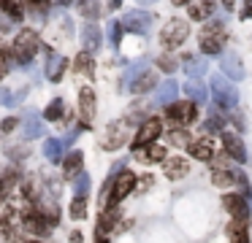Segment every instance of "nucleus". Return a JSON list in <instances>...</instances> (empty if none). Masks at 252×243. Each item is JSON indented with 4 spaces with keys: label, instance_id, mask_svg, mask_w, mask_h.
<instances>
[{
    "label": "nucleus",
    "instance_id": "f257e3e1",
    "mask_svg": "<svg viewBox=\"0 0 252 243\" xmlns=\"http://www.w3.org/2000/svg\"><path fill=\"white\" fill-rule=\"evenodd\" d=\"M38 49H41L38 32H35V30H22L17 35V41H14L11 52H8L6 57L8 59H17V62H30V59L38 54Z\"/></svg>",
    "mask_w": 252,
    "mask_h": 243
},
{
    "label": "nucleus",
    "instance_id": "f03ea898",
    "mask_svg": "<svg viewBox=\"0 0 252 243\" xmlns=\"http://www.w3.org/2000/svg\"><path fill=\"white\" fill-rule=\"evenodd\" d=\"M225 16H217V19L206 22L201 30V52L206 54H220L225 46Z\"/></svg>",
    "mask_w": 252,
    "mask_h": 243
},
{
    "label": "nucleus",
    "instance_id": "7ed1b4c3",
    "mask_svg": "<svg viewBox=\"0 0 252 243\" xmlns=\"http://www.w3.org/2000/svg\"><path fill=\"white\" fill-rule=\"evenodd\" d=\"M130 130H133V119H120V122L109 124V130L100 138V149H106V151L122 149L127 143V138H130Z\"/></svg>",
    "mask_w": 252,
    "mask_h": 243
},
{
    "label": "nucleus",
    "instance_id": "20e7f679",
    "mask_svg": "<svg viewBox=\"0 0 252 243\" xmlns=\"http://www.w3.org/2000/svg\"><path fill=\"white\" fill-rule=\"evenodd\" d=\"M136 187H138V178L133 176L130 170H122L120 176H117V181L111 184V187H106L109 189V192H106V205H120Z\"/></svg>",
    "mask_w": 252,
    "mask_h": 243
},
{
    "label": "nucleus",
    "instance_id": "39448f33",
    "mask_svg": "<svg viewBox=\"0 0 252 243\" xmlns=\"http://www.w3.org/2000/svg\"><path fill=\"white\" fill-rule=\"evenodd\" d=\"M187 35H190V27H187V22L171 19L168 25L160 30V43H163L165 49H176V46H182V43L187 41Z\"/></svg>",
    "mask_w": 252,
    "mask_h": 243
},
{
    "label": "nucleus",
    "instance_id": "423d86ee",
    "mask_svg": "<svg viewBox=\"0 0 252 243\" xmlns=\"http://www.w3.org/2000/svg\"><path fill=\"white\" fill-rule=\"evenodd\" d=\"M160 133H163V119L160 116H149L147 122L138 127L136 138H133V151L144 149V146L155 143V138H160Z\"/></svg>",
    "mask_w": 252,
    "mask_h": 243
},
{
    "label": "nucleus",
    "instance_id": "0eeeda50",
    "mask_svg": "<svg viewBox=\"0 0 252 243\" xmlns=\"http://www.w3.org/2000/svg\"><path fill=\"white\" fill-rule=\"evenodd\" d=\"M212 92H214V100H217L220 108H233L236 100H239V92L222 79V76H214L212 81Z\"/></svg>",
    "mask_w": 252,
    "mask_h": 243
},
{
    "label": "nucleus",
    "instance_id": "6e6552de",
    "mask_svg": "<svg viewBox=\"0 0 252 243\" xmlns=\"http://www.w3.org/2000/svg\"><path fill=\"white\" fill-rule=\"evenodd\" d=\"M165 116L171 119L174 124H190L198 119V108L192 100H185V103H171L168 111H165Z\"/></svg>",
    "mask_w": 252,
    "mask_h": 243
},
{
    "label": "nucleus",
    "instance_id": "1a4fd4ad",
    "mask_svg": "<svg viewBox=\"0 0 252 243\" xmlns=\"http://www.w3.org/2000/svg\"><path fill=\"white\" fill-rule=\"evenodd\" d=\"M222 208L230 214V219H250V203L244 194H225Z\"/></svg>",
    "mask_w": 252,
    "mask_h": 243
},
{
    "label": "nucleus",
    "instance_id": "9d476101",
    "mask_svg": "<svg viewBox=\"0 0 252 243\" xmlns=\"http://www.w3.org/2000/svg\"><path fill=\"white\" fill-rule=\"evenodd\" d=\"M225 235L230 243H250V219H230L225 224Z\"/></svg>",
    "mask_w": 252,
    "mask_h": 243
},
{
    "label": "nucleus",
    "instance_id": "9b49d317",
    "mask_svg": "<svg viewBox=\"0 0 252 243\" xmlns=\"http://www.w3.org/2000/svg\"><path fill=\"white\" fill-rule=\"evenodd\" d=\"M122 25H125V30L136 32V35H144L149 30V25H152V14H147V11H130Z\"/></svg>",
    "mask_w": 252,
    "mask_h": 243
},
{
    "label": "nucleus",
    "instance_id": "f8f14e48",
    "mask_svg": "<svg viewBox=\"0 0 252 243\" xmlns=\"http://www.w3.org/2000/svg\"><path fill=\"white\" fill-rule=\"evenodd\" d=\"M187 151H190L192 160H201V162H212V160H214V146H212V140H209V138H195V140H190Z\"/></svg>",
    "mask_w": 252,
    "mask_h": 243
},
{
    "label": "nucleus",
    "instance_id": "ddd939ff",
    "mask_svg": "<svg viewBox=\"0 0 252 243\" xmlns=\"http://www.w3.org/2000/svg\"><path fill=\"white\" fill-rule=\"evenodd\" d=\"M117 221H120V205H106L98 216V235L117 230Z\"/></svg>",
    "mask_w": 252,
    "mask_h": 243
},
{
    "label": "nucleus",
    "instance_id": "4468645a",
    "mask_svg": "<svg viewBox=\"0 0 252 243\" xmlns=\"http://www.w3.org/2000/svg\"><path fill=\"white\" fill-rule=\"evenodd\" d=\"M212 184L214 187H233V184H241L244 187L247 184V178H244V173H239V170H212Z\"/></svg>",
    "mask_w": 252,
    "mask_h": 243
},
{
    "label": "nucleus",
    "instance_id": "2eb2a0df",
    "mask_svg": "<svg viewBox=\"0 0 252 243\" xmlns=\"http://www.w3.org/2000/svg\"><path fill=\"white\" fill-rule=\"evenodd\" d=\"M187 170H190V165H187V160H182V157H168V160L163 162V173L171 181H179L182 176H187Z\"/></svg>",
    "mask_w": 252,
    "mask_h": 243
},
{
    "label": "nucleus",
    "instance_id": "dca6fc26",
    "mask_svg": "<svg viewBox=\"0 0 252 243\" xmlns=\"http://www.w3.org/2000/svg\"><path fill=\"white\" fill-rule=\"evenodd\" d=\"M79 111H82L84 124L93 122V116H95V92L90 89V86H84V89L79 92Z\"/></svg>",
    "mask_w": 252,
    "mask_h": 243
},
{
    "label": "nucleus",
    "instance_id": "f3484780",
    "mask_svg": "<svg viewBox=\"0 0 252 243\" xmlns=\"http://www.w3.org/2000/svg\"><path fill=\"white\" fill-rule=\"evenodd\" d=\"M100 43H103V35H100L98 25H87V27H82V46H84V52H90V54L98 52Z\"/></svg>",
    "mask_w": 252,
    "mask_h": 243
},
{
    "label": "nucleus",
    "instance_id": "a211bd4d",
    "mask_svg": "<svg viewBox=\"0 0 252 243\" xmlns=\"http://www.w3.org/2000/svg\"><path fill=\"white\" fill-rule=\"evenodd\" d=\"M220 68H222V73L228 76V79H236V81H239L241 76H244V68H241V59L236 57L233 52H225V57L220 59Z\"/></svg>",
    "mask_w": 252,
    "mask_h": 243
},
{
    "label": "nucleus",
    "instance_id": "6ab92c4d",
    "mask_svg": "<svg viewBox=\"0 0 252 243\" xmlns=\"http://www.w3.org/2000/svg\"><path fill=\"white\" fill-rule=\"evenodd\" d=\"M222 146H225V151H228V154L233 157L236 162H244L247 151H244V143H241L239 135H233V133H222Z\"/></svg>",
    "mask_w": 252,
    "mask_h": 243
},
{
    "label": "nucleus",
    "instance_id": "aec40b11",
    "mask_svg": "<svg viewBox=\"0 0 252 243\" xmlns=\"http://www.w3.org/2000/svg\"><path fill=\"white\" fill-rule=\"evenodd\" d=\"M136 160L138 162H165L168 157H165V146L149 143V146H144V149L136 151Z\"/></svg>",
    "mask_w": 252,
    "mask_h": 243
},
{
    "label": "nucleus",
    "instance_id": "412c9836",
    "mask_svg": "<svg viewBox=\"0 0 252 243\" xmlns=\"http://www.w3.org/2000/svg\"><path fill=\"white\" fill-rule=\"evenodd\" d=\"M65 68H68V59L63 57V54L52 52L49 62H46V76H49V81H60L63 73H65Z\"/></svg>",
    "mask_w": 252,
    "mask_h": 243
},
{
    "label": "nucleus",
    "instance_id": "4be33fe9",
    "mask_svg": "<svg viewBox=\"0 0 252 243\" xmlns=\"http://www.w3.org/2000/svg\"><path fill=\"white\" fill-rule=\"evenodd\" d=\"M214 5H217V0H192L190 3V19H195V22L209 19V16L214 14Z\"/></svg>",
    "mask_w": 252,
    "mask_h": 243
},
{
    "label": "nucleus",
    "instance_id": "5701e85b",
    "mask_svg": "<svg viewBox=\"0 0 252 243\" xmlns=\"http://www.w3.org/2000/svg\"><path fill=\"white\" fill-rule=\"evenodd\" d=\"M63 162H65V165H63V170H65V178L82 176V165H84V154H82V151H71V154H68Z\"/></svg>",
    "mask_w": 252,
    "mask_h": 243
},
{
    "label": "nucleus",
    "instance_id": "b1692460",
    "mask_svg": "<svg viewBox=\"0 0 252 243\" xmlns=\"http://www.w3.org/2000/svg\"><path fill=\"white\" fill-rule=\"evenodd\" d=\"M206 62H203V57H198V54H185V73L190 76V79H201L203 73H206Z\"/></svg>",
    "mask_w": 252,
    "mask_h": 243
},
{
    "label": "nucleus",
    "instance_id": "393cba45",
    "mask_svg": "<svg viewBox=\"0 0 252 243\" xmlns=\"http://www.w3.org/2000/svg\"><path fill=\"white\" fill-rule=\"evenodd\" d=\"M0 11H3L11 22H19L25 16V3L22 0H0Z\"/></svg>",
    "mask_w": 252,
    "mask_h": 243
},
{
    "label": "nucleus",
    "instance_id": "a878e982",
    "mask_svg": "<svg viewBox=\"0 0 252 243\" xmlns=\"http://www.w3.org/2000/svg\"><path fill=\"white\" fill-rule=\"evenodd\" d=\"M19 184V173H17V167H6V170L0 173V189H3V192H11L14 187H17Z\"/></svg>",
    "mask_w": 252,
    "mask_h": 243
},
{
    "label": "nucleus",
    "instance_id": "bb28decb",
    "mask_svg": "<svg viewBox=\"0 0 252 243\" xmlns=\"http://www.w3.org/2000/svg\"><path fill=\"white\" fill-rule=\"evenodd\" d=\"M79 14L84 19H98L100 16V0H79Z\"/></svg>",
    "mask_w": 252,
    "mask_h": 243
},
{
    "label": "nucleus",
    "instance_id": "cd10ccee",
    "mask_svg": "<svg viewBox=\"0 0 252 243\" xmlns=\"http://www.w3.org/2000/svg\"><path fill=\"white\" fill-rule=\"evenodd\" d=\"M176 89H179V86H176V81H163V86L158 89V103H160V106H171Z\"/></svg>",
    "mask_w": 252,
    "mask_h": 243
},
{
    "label": "nucleus",
    "instance_id": "c85d7f7f",
    "mask_svg": "<svg viewBox=\"0 0 252 243\" xmlns=\"http://www.w3.org/2000/svg\"><path fill=\"white\" fill-rule=\"evenodd\" d=\"M73 68H76L79 73H84V76H93V70H95L93 54H90V52H82L76 59H73Z\"/></svg>",
    "mask_w": 252,
    "mask_h": 243
},
{
    "label": "nucleus",
    "instance_id": "c756f323",
    "mask_svg": "<svg viewBox=\"0 0 252 243\" xmlns=\"http://www.w3.org/2000/svg\"><path fill=\"white\" fill-rule=\"evenodd\" d=\"M44 154L49 157V162H60V160H63V140L49 138V140L44 143Z\"/></svg>",
    "mask_w": 252,
    "mask_h": 243
},
{
    "label": "nucleus",
    "instance_id": "7c9ffc66",
    "mask_svg": "<svg viewBox=\"0 0 252 243\" xmlns=\"http://www.w3.org/2000/svg\"><path fill=\"white\" fill-rule=\"evenodd\" d=\"M71 216H73V219H84V216H87V194H73Z\"/></svg>",
    "mask_w": 252,
    "mask_h": 243
},
{
    "label": "nucleus",
    "instance_id": "2f4dec72",
    "mask_svg": "<svg viewBox=\"0 0 252 243\" xmlns=\"http://www.w3.org/2000/svg\"><path fill=\"white\" fill-rule=\"evenodd\" d=\"M155 81H158V76H155V73H141V79L133 84V92H136V95H144V92H149L155 86Z\"/></svg>",
    "mask_w": 252,
    "mask_h": 243
},
{
    "label": "nucleus",
    "instance_id": "473e14b6",
    "mask_svg": "<svg viewBox=\"0 0 252 243\" xmlns=\"http://www.w3.org/2000/svg\"><path fill=\"white\" fill-rule=\"evenodd\" d=\"M185 92L190 95V100L192 103H206V86H201V84H195V81H190V84L185 86Z\"/></svg>",
    "mask_w": 252,
    "mask_h": 243
},
{
    "label": "nucleus",
    "instance_id": "72a5a7b5",
    "mask_svg": "<svg viewBox=\"0 0 252 243\" xmlns=\"http://www.w3.org/2000/svg\"><path fill=\"white\" fill-rule=\"evenodd\" d=\"M63 111H65V106H63V100L57 97V100H52L49 106H46L44 116L49 119V122H60V119H63Z\"/></svg>",
    "mask_w": 252,
    "mask_h": 243
},
{
    "label": "nucleus",
    "instance_id": "f704fd0d",
    "mask_svg": "<svg viewBox=\"0 0 252 243\" xmlns=\"http://www.w3.org/2000/svg\"><path fill=\"white\" fill-rule=\"evenodd\" d=\"M233 162H236L233 157H230L228 151H222V154H217L212 160V167H214V170H233Z\"/></svg>",
    "mask_w": 252,
    "mask_h": 243
},
{
    "label": "nucleus",
    "instance_id": "c9c22d12",
    "mask_svg": "<svg viewBox=\"0 0 252 243\" xmlns=\"http://www.w3.org/2000/svg\"><path fill=\"white\" fill-rule=\"evenodd\" d=\"M168 143L171 146H190V135H187V130H171V135H168Z\"/></svg>",
    "mask_w": 252,
    "mask_h": 243
},
{
    "label": "nucleus",
    "instance_id": "e433bc0d",
    "mask_svg": "<svg viewBox=\"0 0 252 243\" xmlns=\"http://www.w3.org/2000/svg\"><path fill=\"white\" fill-rule=\"evenodd\" d=\"M25 130H28V138H38V135L44 133V127H41L38 116H33V113H30V119H28V124H25Z\"/></svg>",
    "mask_w": 252,
    "mask_h": 243
},
{
    "label": "nucleus",
    "instance_id": "4c0bfd02",
    "mask_svg": "<svg viewBox=\"0 0 252 243\" xmlns=\"http://www.w3.org/2000/svg\"><path fill=\"white\" fill-rule=\"evenodd\" d=\"M111 43L114 46H120V41H122V32H125V25H120V22H111Z\"/></svg>",
    "mask_w": 252,
    "mask_h": 243
},
{
    "label": "nucleus",
    "instance_id": "58836bf2",
    "mask_svg": "<svg viewBox=\"0 0 252 243\" xmlns=\"http://www.w3.org/2000/svg\"><path fill=\"white\" fill-rule=\"evenodd\" d=\"M222 127H225V116H212V119L206 122V130H209V133H217V130H222Z\"/></svg>",
    "mask_w": 252,
    "mask_h": 243
},
{
    "label": "nucleus",
    "instance_id": "ea45409f",
    "mask_svg": "<svg viewBox=\"0 0 252 243\" xmlns=\"http://www.w3.org/2000/svg\"><path fill=\"white\" fill-rule=\"evenodd\" d=\"M87 189H90V178L84 176H76V194H87Z\"/></svg>",
    "mask_w": 252,
    "mask_h": 243
},
{
    "label": "nucleus",
    "instance_id": "a19ab883",
    "mask_svg": "<svg viewBox=\"0 0 252 243\" xmlns=\"http://www.w3.org/2000/svg\"><path fill=\"white\" fill-rule=\"evenodd\" d=\"M158 62H160V68H163L165 73H171V70L176 68V59H174V57H160Z\"/></svg>",
    "mask_w": 252,
    "mask_h": 243
},
{
    "label": "nucleus",
    "instance_id": "79ce46f5",
    "mask_svg": "<svg viewBox=\"0 0 252 243\" xmlns=\"http://www.w3.org/2000/svg\"><path fill=\"white\" fill-rule=\"evenodd\" d=\"M14 127H17V119H14V116L3 119V124H0V130H3V133H11Z\"/></svg>",
    "mask_w": 252,
    "mask_h": 243
},
{
    "label": "nucleus",
    "instance_id": "37998d69",
    "mask_svg": "<svg viewBox=\"0 0 252 243\" xmlns=\"http://www.w3.org/2000/svg\"><path fill=\"white\" fill-rule=\"evenodd\" d=\"M241 19H252V0H244V8H241Z\"/></svg>",
    "mask_w": 252,
    "mask_h": 243
},
{
    "label": "nucleus",
    "instance_id": "c03bdc74",
    "mask_svg": "<svg viewBox=\"0 0 252 243\" xmlns=\"http://www.w3.org/2000/svg\"><path fill=\"white\" fill-rule=\"evenodd\" d=\"M152 184H155V178H152V176H144V178H141V184H138V192H144V189H149Z\"/></svg>",
    "mask_w": 252,
    "mask_h": 243
},
{
    "label": "nucleus",
    "instance_id": "a18cd8bd",
    "mask_svg": "<svg viewBox=\"0 0 252 243\" xmlns=\"http://www.w3.org/2000/svg\"><path fill=\"white\" fill-rule=\"evenodd\" d=\"M28 3H30V5H33V8H35V11H44V8H46V5H49V0H28Z\"/></svg>",
    "mask_w": 252,
    "mask_h": 243
},
{
    "label": "nucleus",
    "instance_id": "49530a36",
    "mask_svg": "<svg viewBox=\"0 0 252 243\" xmlns=\"http://www.w3.org/2000/svg\"><path fill=\"white\" fill-rule=\"evenodd\" d=\"M6 70H8V57L6 54H0V79L6 76Z\"/></svg>",
    "mask_w": 252,
    "mask_h": 243
},
{
    "label": "nucleus",
    "instance_id": "de8ad7c7",
    "mask_svg": "<svg viewBox=\"0 0 252 243\" xmlns=\"http://www.w3.org/2000/svg\"><path fill=\"white\" fill-rule=\"evenodd\" d=\"M71 243H82V232H71Z\"/></svg>",
    "mask_w": 252,
    "mask_h": 243
},
{
    "label": "nucleus",
    "instance_id": "09e8293b",
    "mask_svg": "<svg viewBox=\"0 0 252 243\" xmlns=\"http://www.w3.org/2000/svg\"><path fill=\"white\" fill-rule=\"evenodd\" d=\"M120 3H122V0H106V5H109V8H120Z\"/></svg>",
    "mask_w": 252,
    "mask_h": 243
},
{
    "label": "nucleus",
    "instance_id": "8fccbe9b",
    "mask_svg": "<svg viewBox=\"0 0 252 243\" xmlns=\"http://www.w3.org/2000/svg\"><path fill=\"white\" fill-rule=\"evenodd\" d=\"M95 243H109V238H106V235H98V238H95Z\"/></svg>",
    "mask_w": 252,
    "mask_h": 243
},
{
    "label": "nucleus",
    "instance_id": "3c124183",
    "mask_svg": "<svg viewBox=\"0 0 252 243\" xmlns=\"http://www.w3.org/2000/svg\"><path fill=\"white\" fill-rule=\"evenodd\" d=\"M222 5H225V11H228V8H233V0H222Z\"/></svg>",
    "mask_w": 252,
    "mask_h": 243
},
{
    "label": "nucleus",
    "instance_id": "603ef678",
    "mask_svg": "<svg viewBox=\"0 0 252 243\" xmlns=\"http://www.w3.org/2000/svg\"><path fill=\"white\" fill-rule=\"evenodd\" d=\"M187 3H192V0H174V5H187Z\"/></svg>",
    "mask_w": 252,
    "mask_h": 243
},
{
    "label": "nucleus",
    "instance_id": "864d4df0",
    "mask_svg": "<svg viewBox=\"0 0 252 243\" xmlns=\"http://www.w3.org/2000/svg\"><path fill=\"white\" fill-rule=\"evenodd\" d=\"M57 3H60V5H71L73 0H57Z\"/></svg>",
    "mask_w": 252,
    "mask_h": 243
},
{
    "label": "nucleus",
    "instance_id": "5fc2aeb1",
    "mask_svg": "<svg viewBox=\"0 0 252 243\" xmlns=\"http://www.w3.org/2000/svg\"><path fill=\"white\" fill-rule=\"evenodd\" d=\"M141 3H152V0H141Z\"/></svg>",
    "mask_w": 252,
    "mask_h": 243
}]
</instances>
